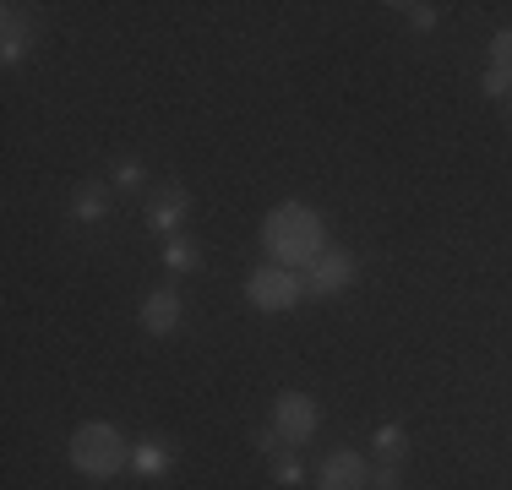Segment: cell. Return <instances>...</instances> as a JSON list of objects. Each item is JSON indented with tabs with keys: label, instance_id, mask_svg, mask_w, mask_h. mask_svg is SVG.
I'll use <instances>...</instances> for the list:
<instances>
[{
	"label": "cell",
	"instance_id": "1",
	"mask_svg": "<svg viewBox=\"0 0 512 490\" xmlns=\"http://www.w3.org/2000/svg\"><path fill=\"white\" fill-rule=\"evenodd\" d=\"M262 245H267V256H273V267L306 273V267H316V256H322V218H316L306 202H284V207L267 213Z\"/></svg>",
	"mask_w": 512,
	"mask_h": 490
},
{
	"label": "cell",
	"instance_id": "2",
	"mask_svg": "<svg viewBox=\"0 0 512 490\" xmlns=\"http://www.w3.org/2000/svg\"><path fill=\"white\" fill-rule=\"evenodd\" d=\"M71 469L88 474V480H115L120 469H131V447L115 425L88 420L71 431Z\"/></svg>",
	"mask_w": 512,
	"mask_h": 490
},
{
	"label": "cell",
	"instance_id": "3",
	"mask_svg": "<svg viewBox=\"0 0 512 490\" xmlns=\"http://www.w3.org/2000/svg\"><path fill=\"white\" fill-rule=\"evenodd\" d=\"M306 294V273H289V267H256L246 278V300L256 311H295Z\"/></svg>",
	"mask_w": 512,
	"mask_h": 490
},
{
	"label": "cell",
	"instance_id": "4",
	"mask_svg": "<svg viewBox=\"0 0 512 490\" xmlns=\"http://www.w3.org/2000/svg\"><path fill=\"white\" fill-rule=\"evenodd\" d=\"M273 431L284 436V447H306V441L316 436V403L306 398V392H278Z\"/></svg>",
	"mask_w": 512,
	"mask_h": 490
},
{
	"label": "cell",
	"instance_id": "5",
	"mask_svg": "<svg viewBox=\"0 0 512 490\" xmlns=\"http://www.w3.org/2000/svg\"><path fill=\"white\" fill-rule=\"evenodd\" d=\"M355 278H360V267H355V256H349V251H322V256H316V267H306V289L322 294V300H327V294H344Z\"/></svg>",
	"mask_w": 512,
	"mask_h": 490
},
{
	"label": "cell",
	"instance_id": "6",
	"mask_svg": "<svg viewBox=\"0 0 512 490\" xmlns=\"http://www.w3.org/2000/svg\"><path fill=\"white\" fill-rule=\"evenodd\" d=\"M186 213H191V191L186 186H164V196L148 202V229L164 235V240H175L180 224H186Z\"/></svg>",
	"mask_w": 512,
	"mask_h": 490
},
{
	"label": "cell",
	"instance_id": "7",
	"mask_svg": "<svg viewBox=\"0 0 512 490\" xmlns=\"http://www.w3.org/2000/svg\"><path fill=\"white\" fill-rule=\"evenodd\" d=\"M33 39H39V22H33V11H28V6H6V33H0V60H6V66H17V60L33 49Z\"/></svg>",
	"mask_w": 512,
	"mask_h": 490
},
{
	"label": "cell",
	"instance_id": "8",
	"mask_svg": "<svg viewBox=\"0 0 512 490\" xmlns=\"http://www.w3.org/2000/svg\"><path fill=\"white\" fill-rule=\"evenodd\" d=\"M316 490H365V458L360 452H327Z\"/></svg>",
	"mask_w": 512,
	"mask_h": 490
},
{
	"label": "cell",
	"instance_id": "9",
	"mask_svg": "<svg viewBox=\"0 0 512 490\" xmlns=\"http://www.w3.org/2000/svg\"><path fill=\"white\" fill-rule=\"evenodd\" d=\"M142 327H148L153 338H169V333H180V294L175 289H153L148 300H142Z\"/></svg>",
	"mask_w": 512,
	"mask_h": 490
},
{
	"label": "cell",
	"instance_id": "10",
	"mask_svg": "<svg viewBox=\"0 0 512 490\" xmlns=\"http://www.w3.org/2000/svg\"><path fill=\"white\" fill-rule=\"evenodd\" d=\"M109 213V186H99V180H88V186H77V196H71V224H104Z\"/></svg>",
	"mask_w": 512,
	"mask_h": 490
},
{
	"label": "cell",
	"instance_id": "11",
	"mask_svg": "<svg viewBox=\"0 0 512 490\" xmlns=\"http://www.w3.org/2000/svg\"><path fill=\"white\" fill-rule=\"evenodd\" d=\"M131 469H137L142 480H158V474L175 469V447H169V441H137V447H131Z\"/></svg>",
	"mask_w": 512,
	"mask_h": 490
},
{
	"label": "cell",
	"instance_id": "12",
	"mask_svg": "<svg viewBox=\"0 0 512 490\" xmlns=\"http://www.w3.org/2000/svg\"><path fill=\"white\" fill-rule=\"evenodd\" d=\"M371 447H376V458H382V463H404V452H409V436H404V425H376Z\"/></svg>",
	"mask_w": 512,
	"mask_h": 490
},
{
	"label": "cell",
	"instance_id": "13",
	"mask_svg": "<svg viewBox=\"0 0 512 490\" xmlns=\"http://www.w3.org/2000/svg\"><path fill=\"white\" fill-rule=\"evenodd\" d=\"M197 262H202V251H197V245H191L186 235L164 240V267H169V273H191Z\"/></svg>",
	"mask_w": 512,
	"mask_h": 490
},
{
	"label": "cell",
	"instance_id": "14",
	"mask_svg": "<svg viewBox=\"0 0 512 490\" xmlns=\"http://www.w3.org/2000/svg\"><path fill=\"white\" fill-rule=\"evenodd\" d=\"M109 180H115L120 191H142V180H148V169H142L137 158H115V169H109Z\"/></svg>",
	"mask_w": 512,
	"mask_h": 490
},
{
	"label": "cell",
	"instance_id": "15",
	"mask_svg": "<svg viewBox=\"0 0 512 490\" xmlns=\"http://www.w3.org/2000/svg\"><path fill=\"white\" fill-rule=\"evenodd\" d=\"M273 480L278 485H300V480H306V469H300L295 452H278V458H273Z\"/></svg>",
	"mask_w": 512,
	"mask_h": 490
},
{
	"label": "cell",
	"instance_id": "16",
	"mask_svg": "<svg viewBox=\"0 0 512 490\" xmlns=\"http://www.w3.org/2000/svg\"><path fill=\"white\" fill-rule=\"evenodd\" d=\"M251 452H262V458H278V452H284V436H278L273 425H262V431H251Z\"/></svg>",
	"mask_w": 512,
	"mask_h": 490
},
{
	"label": "cell",
	"instance_id": "17",
	"mask_svg": "<svg viewBox=\"0 0 512 490\" xmlns=\"http://www.w3.org/2000/svg\"><path fill=\"white\" fill-rule=\"evenodd\" d=\"M491 66H496V71H507V77H512V28H502V33L491 39Z\"/></svg>",
	"mask_w": 512,
	"mask_h": 490
},
{
	"label": "cell",
	"instance_id": "18",
	"mask_svg": "<svg viewBox=\"0 0 512 490\" xmlns=\"http://www.w3.org/2000/svg\"><path fill=\"white\" fill-rule=\"evenodd\" d=\"M398 11L409 17V28H414V33H431V28H436V17H442L436 6H398Z\"/></svg>",
	"mask_w": 512,
	"mask_h": 490
},
{
	"label": "cell",
	"instance_id": "19",
	"mask_svg": "<svg viewBox=\"0 0 512 490\" xmlns=\"http://www.w3.org/2000/svg\"><path fill=\"white\" fill-rule=\"evenodd\" d=\"M480 88H485V98H507L512 93V77H507V71H496V66H485Z\"/></svg>",
	"mask_w": 512,
	"mask_h": 490
},
{
	"label": "cell",
	"instance_id": "20",
	"mask_svg": "<svg viewBox=\"0 0 512 490\" xmlns=\"http://www.w3.org/2000/svg\"><path fill=\"white\" fill-rule=\"evenodd\" d=\"M371 490H404V474H398V463H376Z\"/></svg>",
	"mask_w": 512,
	"mask_h": 490
}]
</instances>
